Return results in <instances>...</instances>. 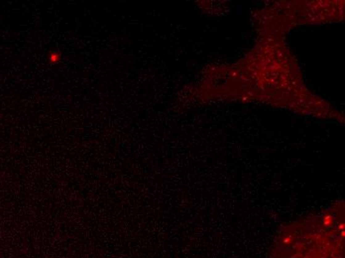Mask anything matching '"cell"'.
I'll use <instances>...</instances> for the list:
<instances>
[{
  "label": "cell",
  "mask_w": 345,
  "mask_h": 258,
  "mask_svg": "<svg viewBox=\"0 0 345 258\" xmlns=\"http://www.w3.org/2000/svg\"><path fill=\"white\" fill-rule=\"evenodd\" d=\"M49 60H50V63L51 64H56V63H59L60 60H61V55L58 52H55V51H52V52H50V57H49Z\"/></svg>",
  "instance_id": "1"
}]
</instances>
